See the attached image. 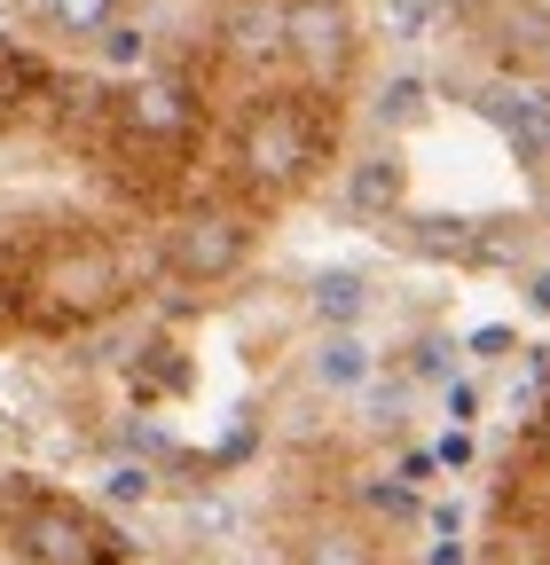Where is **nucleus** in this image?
I'll list each match as a JSON object with an SVG mask.
<instances>
[{
    "mask_svg": "<svg viewBox=\"0 0 550 565\" xmlns=\"http://www.w3.org/2000/svg\"><path fill=\"white\" fill-rule=\"evenodd\" d=\"M284 40L292 63L307 71L315 87H347L355 63H362V24H355V0H284Z\"/></svg>",
    "mask_w": 550,
    "mask_h": 565,
    "instance_id": "nucleus-1",
    "label": "nucleus"
}]
</instances>
